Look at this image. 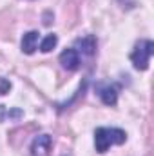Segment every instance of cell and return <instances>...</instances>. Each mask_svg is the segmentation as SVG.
<instances>
[{
    "instance_id": "277c9868",
    "label": "cell",
    "mask_w": 154,
    "mask_h": 156,
    "mask_svg": "<svg viewBox=\"0 0 154 156\" xmlns=\"http://www.w3.org/2000/svg\"><path fill=\"white\" fill-rule=\"evenodd\" d=\"M53 145V138L49 134H38L31 142V156H47Z\"/></svg>"
},
{
    "instance_id": "6da1fadb",
    "label": "cell",
    "mask_w": 154,
    "mask_h": 156,
    "mask_svg": "<svg viewBox=\"0 0 154 156\" xmlns=\"http://www.w3.org/2000/svg\"><path fill=\"white\" fill-rule=\"evenodd\" d=\"M127 142V133L120 127H98L94 131V147L96 153L103 154L113 145H121Z\"/></svg>"
},
{
    "instance_id": "9c48e42d",
    "label": "cell",
    "mask_w": 154,
    "mask_h": 156,
    "mask_svg": "<svg viewBox=\"0 0 154 156\" xmlns=\"http://www.w3.org/2000/svg\"><path fill=\"white\" fill-rule=\"evenodd\" d=\"M56 44H58V37L54 33H51V35H47L45 38L40 42V51L42 53H49V51H53L56 47Z\"/></svg>"
},
{
    "instance_id": "3957f363",
    "label": "cell",
    "mask_w": 154,
    "mask_h": 156,
    "mask_svg": "<svg viewBox=\"0 0 154 156\" xmlns=\"http://www.w3.org/2000/svg\"><path fill=\"white\" fill-rule=\"evenodd\" d=\"M96 93L105 105H116V102H118V85L116 83H98Z\"/></svg>"
},
{
    "instance_id": "30bf717a",
    "label": "cell",
    "mask_w": 154,
    "mask_h": 156,
    "mask_svg": "<svg viewBox=\"0 0 154 156\" xmlns=\"http://www.w3.org/2000/svg\"><path fill=\"white\" fill-rule=\"evenodd\" d=\"M9 89H11V82H7L5 78H0V94L9 93Z\"/></svg>"
},
{
    "instance_id": "ba28073f",
    "label": "cell",
    "mask_w": 154,
    "mask_h": 156,
    "mask_svg": "<svg viewBox=\"0 0 154 156\" xmlns=\"http://www.w3.org/2000/svg\"><path fill=\"white\" fill-rule=\"evenodd\" d=\"M22 116H24V111H20L16 107L7 109L5 105H0V122H5V120H20Z\"/></svg>"
},
{
    "instance_id": "7a4b0ae2",
    "label": "cell",
    "mask_w": 154,
    "mask_h": 156,
    "mask_svg": "<svg viewBox=\"0 0 154 156\" xmlns=\"http://www.w3.org/2000/svg\"><path fill=\"white\" fill-rule=\"evenodd\" d=\"M152 53H154L152 40L142 38L140 42H136V45H134V49H132V53H131V62H132L134 69H138V71L149 69Z\"/></svg>"
},
{
    "instance_id": "52a82bcc",
    "label": "cell",
    "mask_w": 154,
    "mask_h": 156,
    "mask_svg": "<svg viewBox=\"0 0 154 156\" xmlns=\"http://www.w3.org/2000/svg\"><path fill=\"white\" fill-rule=\"evenodd\" d=\"M40 33L38 31H27L24 37H22V42H20V47H22V53H26V55H33L35 51H37V47H38V37Z\"/></svg>"
},
{
    "instance_id": "5b68a950",
    "label": "cell",
    "mask_w": 154,
    "mask_h": 156,
    "mask_svg": "<svg viewBox=\"0 0 154 156\" xmlns=\"http://www.w3.org/2000/svg\"><path fill=\"white\" fill-rule=\"evenodd\" d=\"M60 64H62V67L67 69V71H76L78 67H80V64H82L80 53H78L75 47H69V49L62 51V55H60Z\"/></svg>"
},
{
    "instance_id": "8992f818",
    "label": "cell",
    "mask_w": 154,
    "mask_h": 156,
    "mask_svg": "<svg viewBox=\"0 0 154 156\" xmlns=\"http://www.w3.org/2000/svg\"><path fill=\"white\" fill-rule=\"evenodd\" d=\"M75 49H76L78 53L85 55V56H93L94 51H96V38L93 35H87L83 38H78L75 42Z\"/></svg>"
}]
</instances>
